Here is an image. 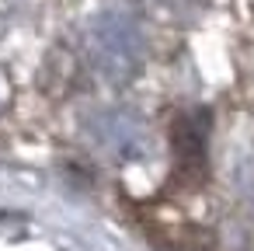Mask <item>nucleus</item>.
<instances>
[{"label": "nucleus", "instance_id": "1", "mask_svg": "<svg viewBox=\"0 0 254 251\" xmlns=\"http://www.w3.org/2000/svg\"><path fill=\"white\" fill-rule=\"evenodd\" d=\"M153 4H164V7H198V4H205V0H153Z\"/></svg>", "mask_w": 254, "mask_h": 251}]
</instances>
